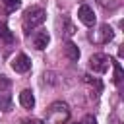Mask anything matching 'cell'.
I'll list each match as a JSON object with an SVG mask.
<instances>
[{"label": "cell", "mask_w": 124, "mask_h": 124, "mask_svg": "<svg viewBox=\"0 0 124 124\" xmlns=\"http://www.w3.org/2000/svg\"><path fill=\"white\" fill-rule=\"evenodd\" d=\"M19 105L23 108H33L35 107V97H33V91L31 89H23L19 93Z\"/></svg>", "instance_id": "cell-9"}, {"label": "cell", "mask_w": 124, "mask_h": 124, "mask_svg": "<svg viewBox=\"0 0 124 124\" xmlns=\"http://www.w3.org/2000/svg\"><path fill=\"white\" fill-rule=\"evenodd\" d=\"M48 41H50V35H48V31H46V29H37V31L31 35V43H33V46H35V48H39V50L46 48Z\"/></svg>", "instance_id": "cell-6"}, {"label": "cell", "mask_w": 124, "mask_h": 124, "mask_svg": "<svg viewBox=\"0 0 124 124\" xmlns=\"http://www.w3.org/2000/svg\"><path fill=\"white\" fill-rule=\"evenodd\" d=\"M12 70L17 72V74H27L31 70V58L23 52H19L14 60H12Z\"/></svg>", "instance_id": "cell-4"}, {"label": "cell", "mask_w": 124, "mask_h": 124, "mask_svg": "<svg viewBox=\"0 0 124 124\" xmlns=\"http://www.w3.org/2000/svg\"><path fill=\"white\" fill-rule=\"evenodd\" d=\"M112 64H114V83H120V79H122V68H120V62H116V60H110Z\"/></svg>", "instance_id": "cell-13"}, {"label": "cell", "mask_w": 124, "mask_h": 124, "mask_svg": "<svg viewBox=\"0 0 124 124\" xmlns=\"http://www.w3.org/2000/svg\"><path fill=\"white\" fill-rule=\"evenodd\" d=\"M25 124H43L39 118H31V120H25Z\"/></svg>", "instance_id": "cell-18"}, {"label": "cell", "mask_w": 124, "mask_h": 124, "mask_svg": "<svg viewBox=\"0 0 124 124\" xmlns=\"http://www.w3.org/2000/svg\"><path fill=\"white\" fill-rule=\"evenodd\" d=\"M68 116H70V108L62 101H56L46 108V122L48 124H62L68 120Z\"/></svg>", "instance_id": "cell-2"}, {"label": "cell", "mask_w": 124, "mask_h": 124, "mask_svg": "<svg viewBox=\"0 0 124 124\" xmlns=\"http://www.w3.org/2000/svg\"><path fill=\"white\" fill-rule=\"evenodd\" d=\"M12 108V95L8 91H0V110L8 112Z\"/></svg>", "instance_id": "cell-12"}, {"label": "cell", "mask_w": 124, "mask_h": 124, "mask_svg": "<svg viewBox=\"0 0 124 124\" xmlns=\"http://www.w3.org/2000/svg\"><path fill=\"white\" fill-rule=\"evenodd\" d=\"M4 2V6L10 10V12H14V10H17L19 6H21V0H2Z\"/></svg>", "instance_id": "cell-14"}, {"label": "cell", "mask_w": 124, "mask_h": 124, "mask_svg": "<svg viewBox=\"0 0 124 124\" xmlns=\"http://www.w3.org/2000/svg\"><path fill=\"white\" fill-rule=\"evenodd\" d=\"M78 17H79V21H81V23H85L87 27L95 25V21H97L93 8H91V6H87V4H81V6H79V10H78Z\"/></svg>", "instance_id": "cell-5"}, {"label": "cell", "mask_w": 124, "mask_h": 124, "mask_svg": "<svg viewBox=\"0 0 124 124\" xmlns=\"http://www.w3.org/2000/svg\"><path fill=\"white\" fill-rule=\"evenodd\" d=\"M46 81H48V83H56L52 72H45V74H43V83H46Z\"/></svg>", "instance_id": "cell-16"}, {"label": "cell", "mask_w": 124, "mask_h": 124, "mask_svg": "<svg viewBox=\"0 0 124 124\" xmlns=\"http://www.w3.org/2000/svg\"><path fill=\"white\" fill-rule=\"evenodd\" d=\"M108 64H110V58L105 54V52H95L91 54L89 58V68L95 72V74H105L108 70Z\"/></svg>", "instance_id": "cell-3"}, {"label": "cell", "mask_w": 124, "mask_h": 124, "mask_svg": "<svg viewBox=\"0 0 124 124\" xmlns=\"http://www.w3.org/2000/svg\"><path fill=\"white\" fill-rule=\"evenodd\" d=\"M64 56H66L68 60L76 62V60L79 58V48H78V45L72 43V41H68V43L64 45Z\"/></svg>", "instance_id": "cell-11"}, {"label": "cell", "mask_w": 124, "mask_h": 124, "mask_svg": "<svg viewBox=\"0 0 124 124\" xmlns=\"http://www.w3.org/2000/svg\"><path fill=\"white\" fill-rule=\"evenodd\" d=\"M74 33H76V25L72 23L70 16H62L60 17V35L66 37V39H70Z\"/></svg>", "instance_id": "cell-7"}, {"label": "cell", "mask_w": 124, "mask_h": 124, "mask_svg": "<svg viewBox=\"0 0 124 124\" xmlns=\"http://www.w3.org/2000/svg\"><path fill=\"white\" fill-rule=\"evenodd\" d=\"M0 43H4V45H14V43H16L14 33L10 31V27H8L4 21H0Z\"/></svg>", "instance_id": "cell-10"}, {"label": "cell", "mask_w": 124, "mask_h": 124, "mask_svg": "<svg viewBox=\"0 0 124 124\" xmlns=\"http://www.w3.org/2000/svg\"><path fill=\"white\" fill-rule=\"evenodd\" d=\"M81 124H97V118L93 114H85L83 120H81Z\"/></svg>", "instance_id": "cell-17"}, {"label": "cell", "mask_w": 124, "mask_h": 124, "mask_svg": "<svg viewBox=\"0 0 124 124\" xmlns=\"http://www.w3.org/2000/svg\"><path fill=\"white\" fill-rule=\"evenodd\" d=\"M10 85H12V81H10L6 76H0V91H6Z\"/></svg>", "instance_id": "cell-15"}, {"label": "cell", "mask_w": 124, "mask_h": 124, "mask_svg": "<svg viewBox=\"0 0 124 124\" xmlns=\"http://www.w3.org/2000/svg\"><path fill=\"white\" fill-rule=\"evenodd\" d=\"M112 37H114L112 27H110V25H107V23H103V25L99 27V37H97L95 41H97V43H101V45H105V43L112 41Z\"/></svg>", "instance_id": "cell-8"}, {"label": "cell", "mask_w": 124, "mask_h": 124, "mask_svg": "<svg viewBox=\"0 0 124 124\" xmlns=\"http://www.w3.org/2000/svg\"><path fill=\"white\" fill-rule=\"evenodd\" d=\"M45 19H46L45 8H41V6H29V8L23 12V31H25V35H29V33H31L35 27H39Z\"/></svg>", "instance_id": "cell-1"}]
</instances>
